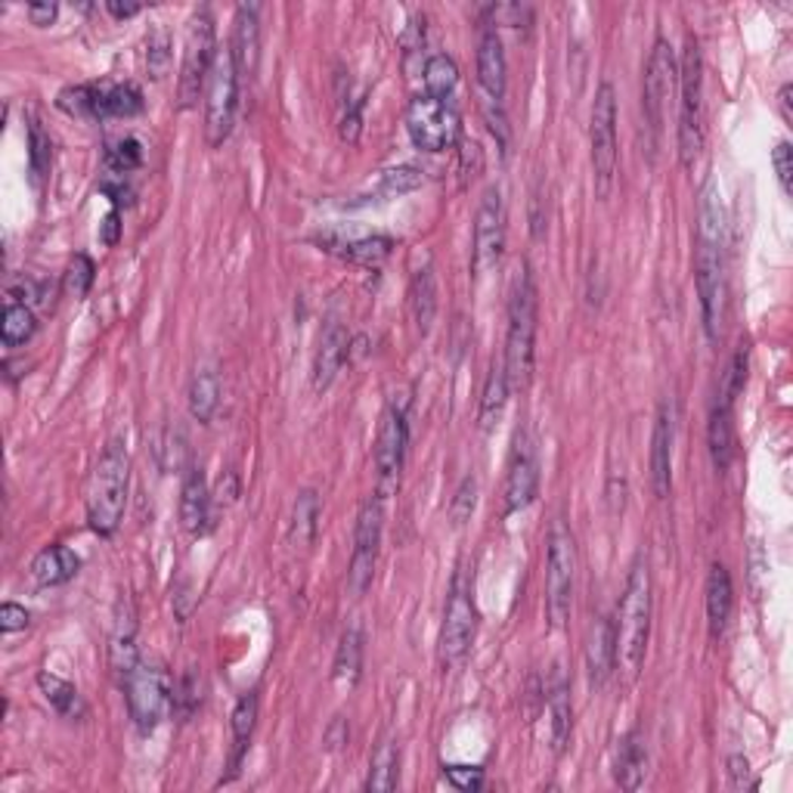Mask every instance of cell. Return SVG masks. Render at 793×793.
<instances>
[{
    "label": "cell",
    "instance_id": "6da1fadb",
    "mask_svg": "<svg viewBox=\"0 0 793 793\" xmlns=\"http://www.w3.org/2000/svg\"><path fill=\"white\" fill-rule=\"evenodd\" d=\"M725 224H722V202H719L717 180H707L700 193L697 208V252H695V279L697 298H700V316L704 332L713 341L722 326V308H725Z\"/></svg>",
    "mask_w": 793,
    "mask_h": 793
},
{
    "label": "cell",
    "instance_id": "7a4b0ae2",
    "mask_svg": "<svg viewBox=\"0 0 793 793\" xmlns=\"http://www.w3.org/2000/svg\"><path fill=\"white\" fill-rule=\"evenodd\" d=\"M648 633H651V570L648 562L639 558L626 577V589L617 608V626H614V670H620L626 685L639 678L645 651H648Z\"/></svg>",
    "mask_w": 793,
    "mask_h": 793
},
{
    "label": "cell",
    "instance_id": "3957f363",
    "mask_svg": "<svg viewBox=\"0 0 793 793\" xmlns=\"http://www.w3.org/2000/svg\"><path fill=\"white\" fill-rule=\"evenodd\" d=\"M128 486H131V456L121 437L109 441L99 453L97 465L91 471L84 505H87V524L99 537H112L118 524L124 518L128 505Z\"/></svg>",
    "mask_w": 793,
    "mask_h": 793
},
{
    "label": "cell",
    "instance_id": "277c9868",
    "mask_svg": "<svg viewBox=\"0 0 793 793\" xmlns=\"http://www.w3.org/2000/svg\"><path fill=\"white\" fill-rule=\"evenodd\" d=\"M533 348H537V286L530 267L524 264L508 301V338H505V375L515 391H524L533 375Z\"/></svg>",
    "mask_w": 793,
    "mask_h": 793
},
{
    "label": "cell",
    "instance_id": "5b68a950",
    "mask_svg": "<svg viewBox=\"0 0 793 793\" xmlns=\"http://www.w3.org/2000/svg\"><path fill=\"white\" fill-rule=\"evenodd\" d=\"M704 149V57L695 35L685 38L678 62V158L685 168H695Z\"/></svg>",
    "mask_w": 793,
    "mask_h": 793
},
{
    "label": "cell",
    "instance_id": "8992f818",
    "mask_svg": "<svg viewBox=\"0 0 793 793\" xmlns=\"http://www.w3.org/2000/svg\"><path fill=\"white\" fill-rule=\"evenodd\" d=\"M589 158H592V183L596 195L608 199L617 177V94L608 81H601L589 118Z\"/></svg>",
    "mask_w": 793,
    "mask_h": 793
},
{
    "label": "cell",
    "instance_id": "52a82bcc",
    "mask_svg": "<svg viewBox=\"0 0 793 793\" xmlns=\"http://www.w3.org/2000/svg\"><path fill=\"white\" fill-rule=\"evenodd\" d=\"M574 574H577V545L574 533L555 521L549 533V552H545V617L549 626L558 633L567 626L570 604H574Z\"/></svg>",
    "mask_w": 793,
    "mask_h": 793
},
{
    "label": "cell",
    "instance_id": "ba28073f",
    "mask_svg": "<svg viewBox=\"0 0 793 793\" xmlns=\"http://www.w3.org/2000/svg\"><path fill=\"white\" fill-rule=\"evenodd\" d=\"M217 35H214V20L208 10H195L187 22V38H183V62H180V84L177 97L180 109H193L195 99L208 87L214 59H217Z\"/></svg>",
    "mask_w": 793,
    "mask_h": 793
},
{
    "label": "cell",
    "instance_id": "9c48e42d",
    "mask_svg": "<svg viewBox=\"0 0 793 793\" xmlns=\"http://www.w3.org/2000/svg\"><path fill=\"white\" fill-rule=\"evenodd\" d=\"M236 106H239V69L232 59L230 47L217 50L212 77L205 87V143L217 149L224 146L236 124Z\"/></svg>",
    "mask_w": 793,
    "mask_h": 793
},
{
    "label": "cell",
    "instance_id": "30bf717a",
    "mask_svg": "<svg viewBox=\"0 0 793 793\" xmlns=\"http://www.w3.org/2000/svg\"><path fill=\"white\" fill-rule=\"evenodd\" d=\"M124 697H128V710L134 725L149 735L158 729V722L165 719V713L171 710V697H175V685L168 673L155 663H136L134 670L124 676Z\"/></svg>",
    "mask_w": 793,
    "mask_h": 793
},
{
    "label": "cell",
    "instance_id": "8fae6325",
    "mask_svg": "<svg viewBox=\"0 0 793 793\" xmlns=\"http://www.w3.org/2000/svg\"><path fill=\"white\" fill-rule=\"evenodd\" d=\"M462 118L449 99L412 97L407 106V134L422 153H444L459 140Z\"/></svg>",
    "mask_w": 793,
    "mask_h": 793
},
{
    "label": "cell",
    "instance_id": "7c38bea8",
    "mask_svg": "<svg viewBox=\"0 0 793 793\" xmlns=\"http://www.w3.org/2000/svg\"><path fill=\"white\" fill-rule=\"evenodd\" d=\"M678 87V62L673 57L670 40L658 38L654 50L645 69V84H641V109H645V121L651 131V153L658 149V140L666 124V103Z\"/></svg>",
    "mask_w": 793,
    "mask_h": 793
},
{
    "label": "cell",
    "instance_id": "4fadbf2b",
    "mask_svg": "<svg viewBox=\"0 0 793 793\" xmlns=\"http://www.w3.org/2000/svg\"><path fill=\"white\" fill-rule=\"evenodd\" d=\"M382 530H385L382 496H369L367 503L360 505V515H357L353 555H350L348 567V586L357 599H363L372 580H375V564H379V549H382Z\"/></svg>",
    "mask_w": 793,
    "mask_h": 793
},
{
    "label": "cell",
    "instance_id": "5bb4252c",
    "mask_svg": "<svg viewBox=\"0 0 793 793\" xmlns=\"http://www.w3.org/2000/svg\"><path fill=\"white\" fill-rule=\"evenodd\" d=\"M505 249V205L503 193L490 187L474 214V242H471V271L486 276L500 267Z\"/></svg>",
    "mask_w": 793,
    "mask_h": 793
},
{
    "label": "cell",
    "instance_id": "9a60e30c",
    "mask_svg": "<svg viewBox=\"0 0 793 793\" xmlns=\"http://www.w3.org/2000/svg\"><path fill=\"white\" fill-rule=\"evenodd\" d=\"M409 428H407V409L391 404L382 416L379 425V437H375V471H379V496L385 500L397 486H400V471H404V459H407Z\"/></svg>",
    "mask_w": 793,
    "mask_h": 793
},
{
    "label": "cell",
    "instance_id": "2e32d148",
    "mask_svg": "<svg viewBox=\"0 0 793 793\" xmlns=\"http://www.w3.org/2000/svg\"><path fill=\"white\" fill-rule=\"evenodd\" d=\"M474 633H478V611H474V601L468 596L462 577H456L449 599H446L444 626H441V663L456 666L459 660H465L474 641Z\"/></svg>",
    "mask_w": 793,
    "mask_h": 793
},
{
    "label": "cell",
    "instance_id": "e0dca14e",
    "mask_svg": "<svg viewBox=\"0 0 793 793\" xmlns=\"http://www.w3.org/2000/svg\"><path fill=\"white\" fill-rule=\"evenodd\" d=\"M540 490V462H537V446L527 428H518L512 456H508V474H505V515L524 512L537 500Z\"/></svg>",
    "mask_w": 793,
    "mask_h": 793
},
{
    "label": "cell",
    "instance_id": "ac0fdd59",
    "mask_svg": "<svg viewBox=\"0 0 793 793\" xmlns=\"http://www.w3.org/2000/svg\"><path fill=\"white\" fill-rule=\"evenodd\" d=\"M345 360H350V332L341 323H329L313 353V387L326 391L341 372Z\"/></svg>",
    "mask_w": 793,
    "mask_h": 793
},
{
    "label": "cell",
    "instance_id": "d6986e66",
    "mask_svg": "<svg viewBox=\"0 0 793 793\" xmlns=\"http://www.w3.org/2000/svg\"><path fill=\"white\" fill-rule=\"evenodd\" d=\"M670 486H673V416L663 404L651 434V490L658 500H666Z\"/></svg>",
    "mask_w": 793,
    "mask_h": 793
},
{
    "label": "cell",
    "instance_id": "ffe728a7",
    "mask_svg": "<svg viewBox=\"0 0 793 793\" xmlns=\"http://www.w3.org/2000/svg\"><path fill=\"white\" fill-rule=\"evenodd\" d=\"M208 521H212V490L205 481V471L193 465L180 486V524L183 530L199 537L208 530Z\"/></svg>",
    "mask_w": 793,
    "mask_h": 793
},
{
    "label": "cell",
    "instance_id": "44dd1931",
    "mask_svg": "<svg viewBox=\"0 0 793 793\" xmlns=\"http://www.w3.org/2000/svg\"><path fill=\"white\" fill-rule=\"evenodd\" d=\"M230 53L236 59L239 75H254L261 62V25H257V7L242 3L232 20Z\"/></svg>",
    "mask_w": 793,
    "mask_h": 793
},
{
    "label": "cell",
    "instance_id": "7402d4cb",
    "mask_svg": "<svg viewBox=\"0 0 793 793\" xmlns=\"http://www.w3.org/2000/svg\"><path fill=\"white\" fill-rule=\"evenodd\" d=\"M478 81L484 87L493 103L505 97V84H508V62H505L503 38L496 28H484V35L478 40Z\"/></svg>",
    "mask_w": 793,
    "mask_h": 793
},
{
    "label": "cell",
    "instance_id": "603a6c76",
    "mask_svg": "<svg viewBox=\"0 0 793 793\" xmlns=\"http://www.w3.org/2000/svg\"><path fill=\"white\" fill-rule=\"evenodd\" d=\"M732 604H735V589H732V577L725 570V564L713 562L710 574H707V623H710V636L719 639L729 629L732 620Z\"/></svg>",
    "mask_w": 793,
    "mask_h": 793
},
{
    "label": "cell",
    "instance_id": "cb8c5ba5",
    "mask_svg": "<svg viewBox=\"0 0 793 793\" xmlns=\"http://www.w3.org/2000/svg\"><path fill=\"white\" fill-rule=\"evenodd\" d=\"M320 245H326V252L345 257L357 267H382L391 252H394V239L387 236H363V239H320Z\"/></svg>",
    "mask_w": 793,
    "mask_h": 793
},
{
    "label": "cell",
    "instance_id": "d4e9b609",
    "mask_svg": "<svg viewBox=\"0 0 793 793\" xmlns=\"http://www.w3.org/2000/svg\"><path fill=\"white\" fill-rule=\"evenodd\" d=\"M586 670H589V685L592 688H601L614 673V623L608 617H599L592 623V629H589Z\"/></svg>",
    "mask_w": 793,
    "mask_h": 793
},
{
    "label": "cell",
    "instance_id": "484cf974",
    "mask_svg": "<svg viewBox=\"0 0 793 793\" xmlns=\"http://www.w3.org/2000/svg\"><path fill=\"white\" fill-rule=\"evenodd\" d=\"M648 772V750H645V741L633 729L629 735H623L617 741V754H614V781H617L623 791H639L641 781Z\"/></svg>",
    "mask_w": 793,
    "mask_h": 793
},
{
    "label": "cell",
    "instance_id": "4316f807",
    "mask_svg": "<svg viewBox=\"0 0 793 793\" xmlns=\"http://www.w3.org/2000/svg\"><path fill=\"white\" fill-rule=\"evenodd\" d=\"M77 570H81V558H77L69 545H50V549L38 552V558L32 562V577H35V582L44 586V589H47V586H62V582H69Z\"/></svg>",
    "mask_w": 793,
    "mask_h": 793
},
{
    "label": "cell",
    "instance_id": "83f0119b",
    "mask_svg": "<svg viewBox=\"0 0 793 793\" xmlns=\"http://www.w3.org/2000/svg\"><path fill=\"white\" fill-rule=\"evenodd\" d=\"M143 112V94L136 84H97V106L94 118H134Z\"/></svg>",
    "mask_w": 793,
    "mask_h": 793
},
{
    "label": "cell",
    "instance_id": "f1b7e54d",
    "mask_svg": "<svg viewBox=\"0 0 793 793\" xmlns=\"http://www.w3.org/2000/svg\"><path fill=\"white\" fill-rule=\"evenodd\" d=\"M707 444H710V459L719 474L729 471L732 456H735V425H732V407L713 404L710 425H707Z\"/></svg>",
    "mask_w": 793,
    "mask_h": 793
},
{
    "label": "cell",
    "instance_id": "f546056e",
    "mask_svg": "<svg viewBox=\"0 0 793 793\" xmlns=\"http://www.w3.org/2000/svg\"><path fill=\"white\" fill-rule=\"evenodd\" d=\"M409 308H412V320H416V329L428 335L434 326V316H437V283H434V271L422 267V271L412 273V283H409Z\"/></svg>",
    "mask_w": 793,
    "mask_h": 793
},
{
    "label": "cell",
    "instance_id": "4dcf8cb0",
    "mask_svg": "<svg viewBox=\"0 0 793 793\" xmlns=\"http://www.w3.org/2000/svg\"><path fill=\"white\" fill-rule=\"evenodd\" d=\"M320 533V496L316 490H301L291 505L289 542L295 549H310Z\"/></svg>",
    "mask_w": 793,
    "mask_h": 793
},
{
    "label": "cell",
    "instance_id": "1f68e13d",
    "mask_svg": "<svg viewBox=\"0 0 793 793\" xmlns=\"http://www.w3.org/2000/svg\"><path fill=\"white\" fill-rule=\"evenodd\" d=\"M508 394H512V385H508V375H505V363H493L484 382V394H481V409H478L481 431L500 425L505 407H508Z\"/></svg>",
    "mask_w": 793,
    "mask_h": 793
},
{
    "label": "cell",
    "instance_id": "d6a6232c",
    "mask_svg": "<svg viewBox=\"0 0 793 793\" xmlns=\"http://www.w3.org/2000/svg\"><path fill=\"white\" fill-rule=\"evenodd\" d=\"M360 673H363V633H360V626H350L338 641L332 676L341 688H353L360 682Z\"/></svg>",
    "mask_w": 793,
    "mask_h": 793
},
{
    "label": "cell",
    "instance_id": "836d02e7",
    "mask_svg": "<svg viewBox=\"0 0 793 793\" xmlns=\"http://www.w3.org/2000/svg\"><path fill=\"white\" fill-rule=\"evenodd\" d=\"M109 660L116 676L124 682V676L140 663V651H136V623L134 611L128 608L124 614H118L116 633H112V645H109Z\"/></svg>",
    "mask_w": 793,
    "mask_h": 793
},
{
    "label": "cell",
    "instance_id": "e575fe53",
    "mask_svg": "<svg viewBox=\"0 0 793 793\" xmlns=\"http://www.w3.org/2000/svg\"><path fill=\"white\" fill-rule=\"evenodd\" d=\"M187 404H190V416H193L195 422H202V425L212 422V416L220 407V379H217L214 369H199L195 372L193 382H190Z\"/></svg>",
    "mask_w": 793,
    "mask_h": 793
},
{
    "label": "cell",
    "instance_id": "d590c367",
    "mask_svg": "<svg viewBox=\"0 0 793 793\" xmlns=\"http://www.w3.org/2000/svg\"><path fill=\"white\" fill-rule=\"evenodd\" d=\"M38 688L40 695L47 697V704H50L62 719H72V722H75V719H84V713H87V704H84L81 692H77L75 685H69L65 678L40 673Z\"/></svg>",
    "mask_w": 793,
    "mask_h": 793
},
{
    "label": "cell",
    "instance_id": "8d00e7d4",
    "mask_svg": "<svg viewBox=\"0 0 793 793\" xmlns=\"http://www.w3.org/2000/svg\"><path fill=\"white\" fill-rule=\"evenodd\" d=\"M254 725H257V692H245L232 707V772H239L242 766Z\"/></svg>",
    "mask_w": 793,
    "mask_h": 793
},
{
    "label": "cell",
    "instance_id": "74e56055",
    "mask_svg": "<svg viewBox=\"0 0 793 793\" xmlns=\"http://www.w3.org/2000/svg\"><path fill=\"white\" fill-rule=\"evenodd\" d=\"M35 329H38L35 308H28V304H22V301H7V308H3V323H0L3 348H22L25 341H32Z\"/></svg>",
    "mask_w": 793,
    "mask_h": 793
},
{
    "label": "cell",
    "instance_id": "f35d334b",
    "mask_svg": "<svg viewBox=\"0 0 793 793\" xmlns=\"http://www.w3.org/2000/svg\"><path fill=\"white\" fill-rule=\"evenodd\" d=\"M549 717H552V747H555V754H562L570 737V722H574L570 719V688L562 673L555 676V685L549 692Z\"/></svg>",
    "mask_w": 793,
    "mask_h": 793
},
{
    "label": "cell",
    "instance_id": "ab89813d",
    "mask_svg": "<svg viewBox=\"0 0 793 793\" xmlns=\"http://www.w3.org/2000/svg\"><path fill=\"white\" fill-rule=\"evenodd\" d=\"M50 161H53V143L50 134L44 131L40 118H28V171H32V183L40 187L47 175H50Z\"/></svg>",
    "mask_w": 793,
    "mask_h": 793
},
{
    "label": "cell",
    "instance_id": "60d3db41",
    "mask_svg": "<svg viewBox=\"0 0 793 793\" xmlns=\"http://www.w3.org/2000/svg\"><path fill=\"white\" fill-rule=\"evenodd\" d=\"M397 766H400V750L394 741H385L372 762H369V778H367V791H379L387 793L397 788Z\"/></svg>",
    "mask_w": 793,
    "mask_h": 793
},
{
    "label": "cell",
    "instance_id": "b9f144b4",
    "mask_svg": "<svg viewBox=\"0 0 793 793\" xmlns=\"http://www.w3.org/2000/svg\"><path fill=\"white\" fill-rule=\"evenodd\" d=\"M459 84V65L446 53H437L425 62V94L428 97L449 99V94Z\"/></svg>",
    "mask_w": 793,
    "mask_h": 793
},
{
    "label": "cell",
    "instance_id": "7bdbcfd3",
    "mask_svg": "<svg viewBox=\"0 0 793 793\" xmlns=\"http://www.w3.org/2000/svg\"><path fill=\"white\" fill-rule=\"evenodd\" d=\"M103 165H106V171L112 177L134 175L136 168L143 165V146H140V140L128 136V140L109 143L106 155H103Z\"/></svg>",
    "mask_w": 793,
    "mask_h": 793
},
{
    "label": "cell",
    "instance_id": "ee69618b",
    "mask_svg": "<svg viewBox=\"0 0 793 793\" xmlns=\"http://www.w3.org/2000/svg\"><path fill=\"white\" fill-rule=\"evenodd\" d=\"M171 69V35L165 25H153L146 35V72L153 81H161Z\"/></svg>",
    "mask_w": 793,
    "mask_h": 793
},
{
    "label": "cell",
    "instance_id": "f6af8a7d",
    "mask_svg": "<svg viewBox=\"0 0 793 793\" xmlns=\"http://www.w3.org/2000/svg\"><path fill=\"white\" fill-rule=\"evenodd\" d=\"M199 704H202V676H199V670H195V666H190V670L180 676V682L175 685L171 710H175L177 717L187 722V719L193 717L195 710H199Z\"/></svg>",
    "mask_w": 793,
    "mask_h": 793
},
{
    "label": "cell",
    "instance_id": "bcb514c9",
    "mask_svg": "<svg viewBox=\"0 0 793 793\" xmlns=\"http://www.w3.org/2000/svg\"><path fill=\"white\" fill-rule=\"evenodd\" d=\"M94 276H97L94 261H91L87 254H75V257L69 261V267H65V276H62V291H65L69 298L81 301V298L91 291V286H94Z\"/></svg>",
    "mask_w": 793,
    "mask_h": 793
},
{
    "label": "cell",
    "instance_id": "7dc6e473",
    "mask_svg": "<svg viewBox=\"0 0 793 793\" xmlns=\"http://www.w3.org/2000/svg\"><path fill=\"white\" fill-rule=\"evenodd\" d=\"M57 106L65 116L94 118V106H97V84H75L65 87L57 97Z\"/></svg>",
    "mask_w": 793,
    "mask_h": 793
},
{
    "label": "cell",
    "instance_id": "c3c4849f",
    "mask_svg": "<svg viewBox=\"0 0 793 793\" xmlns=\"http://www.w3.org/2000/svg\"><path fill=\"white\" fill-rule=\"evenodd\" d=\"M747 367H750L747 348L741 345V348L735 350V357H732V363H729V372L722 375V387H719L717 404H725V407L735 404V397L744 391V385H747Z\"/></svg>",
    "mask_w": 793,
    "mask_h": 793
},
{
    "label": "cell",
    "instance_id": "681fc988",
    "mask_svg": "<svg viewBox=\"0 0 793 793\" xmlns=\"http://www.w3.org/2000/svg\"><path fill=\"white\" fill-rule=\"evenodd\" d=\"M422 183H425L422 171L412 168V165H404V168H391V171H385V177H382V193L404 195L412 193V190H419Z\"/></svg>",
    "mask_w": 793,
    "mask_h": 793
},
{
    "label": "cell",
    "instance_id": "f907efd6",
    "mask_svg": "<svg viewBox=\"0 0 793 793\" xmlns=\"http://www.w3.org/2000/svg\"><path fill=\"white\" fill-rule=\"evenodd\" d=\"M474 505H478V481L468 474V478H462V484H459L456 496H453V503H449V518H453V524L462 527L465 521H471Z\"/></svg>",
    "mask_w": 793,
    "mask_h": 793
},
{
    "label": "cell",
    "instance_id": "816d5d0a",
    "mask_svg": "<svg viewBox=\"0 0 793 793\" xmlns=\"http://www.w3.org/2000/svg\"><path fill=\"white\" fill-rule=\"evenodd\" d=\"M444 774L456 791L474 793L484 788V769L478 766H444Z\"/></svg>",
    "mask_w": 793,
    "mask_h": 793
},
{
    "label": "cell",
    "instance_id": "f5cc1de1",
    "mask_svg": "<svg viewBox=\"0 0 793 793\" xmlns=\"http://www.w3.org/2000/svg\"><path fill=\"white\" fill-rule=\"evenodd\" d=\"M772 165H774V175H778V183H781V190H784V195H791L793 149H791V143H788V140H781V143L774 146Z\"/></svg>",
    "mask_w": 793,
    "mask_h": 793
},
{
    "label": "cell",
    "instance_id": "db71d44e",
    "mask_svg": "<svg viewBox=\"0 0 793 793\" xmlns=\"http://www.w3.org/2000/svg\"><path fill=\"white\" fill-rule=\"evenodd\" d=\"M341 140L353 146L357 140H360V131H363V99H357V103H350L348 109H345V116H341Z\"/></svg>",
    "mask_w": 793,
    "mask_h": 793
},
{
    "label": "cell",
    "instance_id": "11a10c76",
    "mask_svg": "<svg viewBox=\"0 0 793 793\" xmlns=\"http://www.w3.org/2000/svg\"><path fill=\"white\" fill-rule=\"evenodd\" d=\"M28 620H32V614H28L22 604H16V601H7V604L0 608V629H3L7 636H13V633L25 629Z\"/></svg>",
    "mask_w": 793,
    "mask_h": 793
},
{
    "label": "cell",
    "instance_id": "9f6ffc18",
    "mask_svg": "<svg viewBox=\"0 0 793 793\" xmlns=\"http://www.w3.org/2000/svg\"><path fill=\"white\" fill-rule=\"evenodd\" d=\"M729 778H732V788H735V791L754 788V781H750V762H747V756H744V754L729 756Z\"/></svg>",
    "mask_w": 793,
    "mask_h": 793
},
{
    "label": "cell",
    "instance_id": "6f0895ef",
    "mask_svg": "<svg viewBox=\"0 0 793 793\" xmlns=\"http://www.w3.org/2000/svg\"><path fill=\"white\" fill-rule=\"evenodd\" d=\"M99 190L116 202V208H121V205H131V202H134V193H131V187L124 183V177L109 175V180H103V187H99Z\"/></svg>",
    "mask_w": 793,
    "mask_h": 793
},
{
    "label": "cell",
    "instance_id": "680465c9",
    "mask_svg": "<svg viewBox=\"0 0 793 793\" xmlns=\"http://www.w3.org/2000/svg\"><path fill=\"white\" fill-rule=\"evenodd\" d=\"M118 239H121V214H118V208H112L106 214V220L99 224V242L112 249V245H118Z\"/></svg>",
    "mask_w": 793,
    "mask_h": 793
},
{
    "label": "cell",
    "instance_id": "91938a15",
    "mask_svg": "<svg viewBox=\"0 0 793 793\" xmlns=\"http://www.w3.org/2000/svg\"><path fill=\"white\" fill-rule=\"evenodd\" d=\"M28 20H32V25H38V28H47L50 22L57 20V13H59V7L57 3H28Z\"/></svg>",
    "mask_w": 793,
    "mask_h": 793
},
{
    "label": "cell",
    "instance_id": "94428289",
    "mask_svg": "<svg viewBox=\"0 0 793 793\" xmlns=\"http://www.w3.org/2000/svg\"><path fill=\"white\" fill-rule=\"evenodd\" d=\"M140 10H143L140 3H121V0H106V13H109L112 20H134Z\"/></svg>",
    "mask_w": 793,
    "mask_h": 793
},
{
    "label": "cell",
    "instance_id": "6125c7cd",
    "mask_svg": "<svg viewBox=\"0 0 793 793\" xmlns=\"http://www.w3.org/2000/svg\"><path fill=\"white\" fill-rule=\"evenodd\" d=\"M400 44H404L407 50H419V47L425 44V22L419 25V20H416L412 25H407V32L400 35Z\"/></svg>",
    "mask_w": 793,
    "mask_h": 793
},
{
    "label": "cell",
    "instance_id": "be15d7a7",
    "mask_svg": "<svg viewBox=\"0 0 793 793\" xmlns=\"http://www.w3.org/2000/svg\"><path fill=\"white\" fill-rule=\"evenodd\" d=\"M326 744H329V750H338L341 744H348V722L338 717L335 722L329 725V732H326Z\"/></svg>",
    "mask_w": 793,
    "mask_h": 793
},
{
    "label": "cell",
    "instance_id": "e7e4bbea",
    "mask_svg": "<svg viewBox=\"0 0 793 793\" xmlns=\"http://www.w3.org/2000/svg\"><path fill=\"white\" fill-rule=\"evenodd\" d=\"M236 496H239V486H236V478L227 471V486L220 481V486H217V500H220V503H232Z\"/></svg>",
    "mask_w": 793,
    "mask_h": 793
},
{
    "label": "cell",
    "instance_id": "03108f58",
    "mask_svg": "<svg viewBox=\"0 0 793 793\" xmlns=\"http://www.w3.org/2000/svg\"><path fill=\"white\" fill-rule=\"evenodd\" d=\"M791 94H793V87H791V84H784V87H781V94H778V103H781V118H784V121H788V124H791V121H793V112H791Z\"/></svg>",
    "mask_w": 793,
    "mask_h": 793
}]
</instances>
